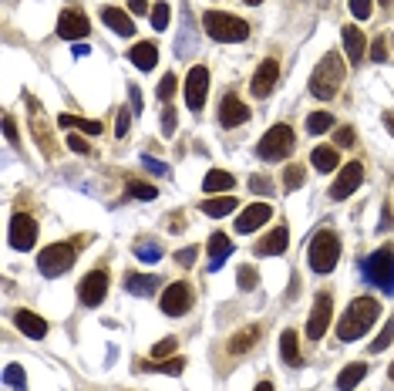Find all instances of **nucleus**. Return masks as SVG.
Masks as SVG:
<instances>
[{
  "mask_svg": "<svg viewBox=\"0 0 394 391\" xmlns=\"http://www.w3.org/2000/svg\"><path fill=\"white\" fill-rule=\"evenodd\" d=\"M381 317V300L374 297H357L354 304H347V311H344L341 324H337V338L341 341H357L364 338L374 321Z\"/></svg>",
  "mask_w": 394,
  "mask_h": 391,
  "instance_id": "nucleus-1",
  "label": "nucleus"
},
{
  "mask_svg": "<svg viewBox=\"0 0 394 391\" xmlns=\"http://www.w3.org/2000/svg\"><path fill=\"white\" fill-rule=\"evenodd\" d=\"M344 81V61L341 54H324V61L314 68V75H310V95L320 98V102H331L337 88H341Z\"/></svg>",
  "mask_w": 394,
  "mask_h": 391,
  "instance_id": "nucleus-2",
  "label": "nucleus"
},
{
  "mask_svg": "<svg viewBox=\"0 0 394 391\" xmlns=\"http://www.w3.org/2000/svg\"><path fill=\"white\" fill-rule=\"evenodd\" d=\"M203 27L206 34L219 44H236V41H246L250 38V24L233 17V14H223V11H206L203 14Z\"/></svg>",
  "mask_w": 394,
  "mask_h": 391,
  "instance_id": "nucleus-3",
  "label": "nucleus"
},
{
  "mask_svg": "<svg viewBox=\"0 0 394 391\" xmlns=\"http://www.w3.org/2000/svg\"><path fill=\"white\" fill-rule=\"evenodd\" d=\"M307 260H310V270H314V274H331L334 267H337V260H341V236L331 233V230H320V233L310 240Z\"/></svg>",
  "mask_w": 394,
  "mask_h": 391,
  "instance_id": "nucleus-4",
  "label": "nucleus"
},
{
  "mask_svg": "<svg viewBox=\"0 0 394 391\" xmlns=\"http://www.w3.org/2000/svg\"><path fill=\"white\" fill-rule=\"evenodd\" d=\"M297 149V135H293L290 125H273V129H267V135L260 139V145H256V156L267 159V162H280V159H287Z\"/></svg>",
  "mask_w": 394,
  "mask_h": 391,
  "instance_id": "nucleus-5",
  "label": "nucleus"
},
{
  "mask_svg": "<svg viewBox=\"0 0 394 391\" xmlns=\"http://www.w3.org/2000/svg\"><path fill=\"white\" fill-rule=\"evenodd\" d=\"M364 280L378 284L384 294H394V247L374 250L364 260Z\"/></svg>",
  "mask_w": 394,
  "mask_h": 391,
  "instance_id": "nucleus-6",
  "label": "nucleus"
},
{
  "mask_svg": "<svg viewBox=\"0 0 394 391\" xmlns=\"http://www.w3.org/2000/svg\"><path fill=\"white\" fill-rule=\"evenodd\" d=\"M75 260H78V250L71 243H51L48 250H41L38 270L44 277H61L75 267Z\"/></svg>",
  "mask_w": 394,
  "mask_h": 391,
  "instance_id": "nucleus-7",
  "label": "nucleus"
},
{
  "mask_svg": "<svg viewBox=\"0 0 394 391\" xmlns=\"http://www.w3.org/2000/svg\"><path fill=\"white\" fill-rule=\"evenodd\" d=\"M192 300H196L192 297V287L179 280V284H169V287L162 290V300H159V304H162V314H169V317H182V314L192 311Z\"/></svg>",
  "mask_w": 394,
  "mask_h": 391,
  "instance_id": "nucleus-8",
  "label": "nucleus"
},
{
  "mask_svg": "<svg viewBox=\"0 0 394 391\" xmlns=\"http://www.w3.org/2000/svg\"><path fill=\"white\" fill-rule=\"evenodd\" d=\"M14 250H31L38 243V223L34 216H27V213H14L11 216V233H7Z\"/></svg>",
  "mask_w": 394,
  "mask_h": 391,
  "instance_id": "nucleus-9",
  "label": "nucleus"
},
{
  "mask_svg": "<svg viewBox=\"0 0 394 391\" xmlns=\"http://www.w3.org/2000/svg\"><path fill=\"white\" fill-rule=\"evenodd\" d=\"M331 317H334L331 294H320V297L314 300V311H310V317H307V338H314V341L324 338V334H327V327H331Z\"/></svg>",
  "mask_w": 394,
  "mask_h": 391,
  "instance_id": "nucleus-10",
  "label": "nucleus"
},
{
  "mask_svg": "<svg viewBox=\"0 0 394 391\" xmlns=\"http://www.w3.org/2000/svg\"><path fill=\"white\" fill-rule=\"evenodd\" d=\"M105 294H108V270H91L85 280H81V287H78V297H81V304L85 307H98L105 300Z\"/></svg>",
  "mask_w": 394,
  "mask_h": 391,
  "instance_id": "nucleus-11",
  "label": "nucleus"
},
{
  "mask_svg": "<svg viewBox=\"0 0 394 391\" xmlns=\"http://www.w3.org/2000/svg\"><path fill=\"white\" fill-rule=\"evenodd\" d=\"M206 95H209V71L203 65H196L189 71V78H186V105L192 112H203Z\"/></svg>",
  "mask_w": 394,
  "mask_h": 391,
  "instance_id": "nucleus-12",
  "label": "nucleus"
},
{
  "mask_svg": "<svg viewBox=\"0 0 394 391\" xmlns=\"http://www.w3.org/2000/svg\"><path fill=\"white\" fill-rule=\"evenodd\" d=\"M364 183V166L361 162H347L341 169V176L334 179V186H331V199H347V196H354L357 193V186Z\"/></svg>",
  "mask_w": 394,
  "mask_h": 391,
  "instance_id": "nucleus-13",
  "label": "nucleus"
},
{
  "mask_svg": "<svg viewBox=\"0 0 394 391\" xmlns=\"http://www.w3.org/2000/svg\"><path fill=\"white\" fill-rule=\"evenodd\" d=\"M58 34H61L64 41H85L91 34V24H88V17L81 11H61V17H58Z\"/></svg>",
  "mask_w": 394,
  "mask_h": 391,
  "instance_id": "nucleus-14",
  "label": "nucleus"
},
{
  "mask_svg": "<svg viewBox=\"0 0 394 391\" xmlns=\"http://www.w3.org/2000/svg\"><path fill=\"white\" fill-rule=\"evenodd\" d=\"M270 216H273L270 203H253V206H246L240 213V220H236V233H256L263 223H270Z\"/></svg>",
  "mask_w": 394,
  "mask_h": 391,
  "instance_id": "nucleus-15",
  "label": "nucleus"
},
{
  "mask_svg": "<svg viewBox=\"0 0 394 391\" xmlns=\"http://www.w3.org/2000/svg\"><path fill=\"white\" fill-rule=\"evenodd\" d=\"M277 78H280V65H277L273 58H267L263 65L256 68V75H253V85H250V92H253L256 98H267V95L273 92V85H277Z\"/></svg>",
  "mask_w": 394,
  "mask_h": 391,
  "instance_id": "nucleus-16",
  "label": "nucleus"
},
{
  "mask_svg": "<svg viewBox=\"0 0 394 391\" xmlns=\"http://www.w3.org/2000/svg\"><path fill=\"white\" fill-rule=\"evenodd\" d=\"M243 122H250V108H246L236 95H226L223 105H219V125H223V129H236Z\"/></svg>",
  "mask_w": 394,
  "mask_h": 391,
  "instance_id": "nucleus-17",
  "label": "nucleus"
},
{
  "mask_svg": "<svg viewBox=\"0 0 394 391\" xmlns=\"http://www.w3.org/2000/svg\"><path fill=\"white\" fill-rule=\"evenodd\" d=\"M287 240H290V233H287V226H277V230H270L260 243H256V257H280L283 250H287Z\"/></svg>",
  "mask_w": 394,
  "mask_h": 391,
  "instance_id": "nucleus-18",
  "label": "nucleus"
},
{
  "mask_svg": "<svg viewBox=\"0 0 394 391\" xmlns=\"http://www.w3.org/2000/svg\"><path fill=\"white\" fill-rule=\"evenodd\" d=\"M341 41H344V51H347V61L357 65L361 58H364V48H368V38H364V31L361 27H344L341 31Z\"/></svg>",
  "mask_w": 394,
  "mask_h": 391,
  "instance_id": "nucleus-19",
  "label": "nucleus"
},
{
  "mask_svg": "<svg viewBox=\"0 0 394 391\" xmlns=\"http://www.w3.org/2000/svg\"><path fill=\"white\" fill-rule=\"evenodd\" d=\"M128 61L139 68V71H152L155 61H159V48H155L152 41H139V44H132V51H128Z\"/></svg>",
  "mask_w": 394,
  "mask_h": 391,
  "instance_id": "nucleus-20",
  "label": "nucleus"
},
{
  "mask_svg": "<svg viewBox=\"0 0 394 391\" xmlns=\"http://www.w3.org/2000/svg\"><path fill=\"white\" fill-rule=\"evenodd\" d=\"M206 253H209V274H213V270H219V267L226 263L229 253H233L229 236L226 233H213V236H209V247H206Z\"/></svg>",
  "mask_w": 394,
  "mask_h": 391,
  "instance_id": "nucleus-21",
  "label": "nucleus"
},
{
  "mask_svg": "<svg viewBox=\"0 0 394 391\" xmlns=\"http://www.w3.org/2000/svg\"><path fill=\"white\" fill-rule=\"evenodd\" d=\"M14 324L21 327L27 338H34V341H41L44 334H48V321H44V317H38L34 311H17V314H14Z\"/></svg>",
  "mask_w": 394,
  "mask_h": 391,
  "instance_id": "nucleus-22",
  "label": "nucleus"
},
{
  "mask_svg": "<svg viewBox=\"0 0 394 391\" xmlns=\"http://www.w3.org/2000/svg\"><path fill=\"white\" fill-rule=\"evenodd\" d=\"M102 21L112 27L115 34H122V38H132V34H135V24H132V17H128L122 7H102Z\"/></svg>",
  "mask_w": 394,
  "mask_h": 391,
  "instance_id": "nucleus-23",
  "label": "nucleus"
},
{
  "mask_svg": "<svg viewBox=\"0 0 394 391\" xmlns=\"http://www.w3.org/2000/svg\"><path fill=\"white\" fill-rule=\"evenodd\" d=\"M125 290H128V294H135V297H152L155 290H159V277H152V274H128L125 277Z\"/></svg>",
  "mask_w": 394,
  "mask_h": 391,
  "instance_id": "nucleus-24",
  "label": "nucleus"
},
{
  "mask_svg": "<svg viewBox=\"0 0 394 391\" xmlns=\"http://www.w3.org/2000/svg\"><path fill=\"white\" fill-rule=\"evenodd\" d=\"M310 162H314V169H317V172H334V169H341L337 149H331V145H317V149L310 152Z\"/></svg>",
  "mask_w": 394,
  "mask_h": 391,
  "instance_id": "nucleus-25",
  "label": "nucleus"
},
{
  "mask_svg": "<svg viewBox=\"0 0 394 391\" xmlns=\"http://www.w3.org/2000/svg\"><path fill=\"white\" fill-rule=\"evenodd\" d=\"M256 341H260V327L250 324V327H243L240 334H233L226 348H229V354H243V351H250Z\"/></svg>",
  "mask_w": 394,
  "mask_h": 391,
  "instance_id": "nucleus-26",
  "label": "nucleus"
},
{
  "mask_svg": "<svg viewBox=\"0 0 394 391\" xmlns=\"http://www.w3.org/2000/svg\"><path fill=\"white\" fill-rule=\"evenodd\" d=\"M364 378H368V365H364V361H357V365H347L341 375H337V388H341V391H351V388H357V385H361Z\"/></svg>",
  "mask_w": 394,
  "mask_h": 391,
  "instance_id": "nucleus-27",
  "label": "nucleus"
},
{
  "mask_svg": "<svg viewBox=\"0 0 394 391\" xmlns=\"http://www.w3.org/2000/svg\"><path fill=\"white\" fill-rule=\"evenodd\" d=\"M280 354L290 368H300V341H297V331H283L280 334Z\"/></svg>",
  "mask_w": 394,
  "mask_h": 391,
  "instance_id": "nucleus-28",
  "label": "nucleus"
},
{
  "mask_svg": "<svg viewBox=\"0 0 394 391\" xmlns=\"http://www.w3.org/2000/svg\"><path fill=\"white\" fill-rule=\"evenodd\" d=\"M58 125H61V129H78V132H85V135H102V122H95V118L58 115Z\"/></svg>",
  "mask_w": 394,
  "mask_h": 391,
  "instance_id": "nucleus-29",
  "label": "nucleus"
},
{
  "mask_svg": "<svg viewBox=\"0 0 394 391\" xmlns=\"http://www.w3.org/2000/svg\"><path fill=\"white\" fill-rule=\"evenodd\" d=\"M233 186H236V179H233L229 172H223V169L206 172V179H203V189H206V193H229Z\"/></svg>",
  "mask_w": 394,
  "mask_h": 391,
  "instance_id": "nucleus-30",
  "label": "nucleus"
},
{
  "mask_svg": "<svg viewBox=\"0 0 394 391\" xmlns=\"http://www.w3.org/2000/svg\"><path fill=\"white\" fill-rule=\"evenodd\" d=\"M31 112H34V115H31V125H34V135H38V142H41V149H44V156H51V135H48V132H44V118H41V105L34 102V98H31Z\"/></svg>",
  "mask_w": 394,
  "mask_h": 391,
  "instance_id": "nucleus-31",
  "label": "nucleus"
},
{
  "mask_svg": "<svg viewBox=\"0 0 394 391\" xmlns=\"http://www.w3.org/2000/svg\"><path fill=\"white\" fill-rule=\"evenodd\" d=\"M233 209H236V199H233V196H219V199H206V203H203V213H206V216H213V220L229 216Z\"/></svg>",
  "mask_w": 394,
  "mask_h": 391,
  "instance_id": "nucleus-32",
  "label": "nucleus"
},
{
  "mask_svg": "<svg viewBox=\"0 0 394 391\" xmlns=\"http://www.w3.org/2000/svg\"><path fill=\"white\" fill-rule=\"evenodd\" d=\"M145 371H162V375H182V368H186V358H169V361H149V365H142Z\"/></svg>",
  "mask_w": 394,
  "mask_h": 391,
  "instance_id": "nucleus-33",
  "label": "nucleus"
},
{
  "mask_svg": "<svg viewBox=\"0 0 394 391\" xmlns=\"http://www.w3.org/2000/svg\"><path fill=\"white\" fill-rule=\"evenodd\" d=\"M327 129H334V115H327V112H314L307 118V132L310 135H324Z\"/></svg>",
  "mask_w": 394,
  "mask_h": 391,
  "instance_id": "nucleus-34",
  "label": "nucleus"
},
{
  "mask_svg": "<svg viewBox=\"0 0 394 391\" xmlns=\"http://www.w3.org/2000/svg\"><path fill=\"white\" fill-rule=\"evenodd\" d=\"M391 341H394V317H388V321H384V327H381V334L371 341V354H381Z\"/></svg>",
  "mask_w": 394,
  "mask_h": 391,
  "instance_id": "nucleus-35",
  "label": "nucleus"
},
{
  "mask_svg": "<svg viewBox=\"0 0 394 391\" xmlns=\"http://www.w3.org/2000/svg\"><path fill=\"white\" fill-rule=\"evenodd\" d=\"M135 257H139L142 263H159V260H162V247L152 243V240H142L139 250H135Z\"/></svg>",
  "mask_w": 394,
  "mask_h": 391,
  "instance_id": "nucleus-36",
  "label": "nucleus"
},
{
  "mask_svg": "<svg viewBox=\"0 0 394 391\" xmlns=\"http://www.w3.org/2000/svg\"><path fill=\"white\" fill-rule=\"evenodd\" d=\"M4 381H7L14 391H24V388H27L24 368H21V365H7V368H4Z\"/></svg>",
  "mask_w": 394,
  "mask_h": 391,
  "instance_id": "nucleus-37",
  "label": "nucleus"
},
{
  "mask_svg": "<svg viewBox=\"0 0 394 391\" xmlns=\"http://www.w3.org/2000/svg\"><path fill=\"white\" fill-rule=\"evenodd\" d=\"M236 284H240V290H256L260 277H256L253 267H240V270H236Z\"/></svg>",
  "mask_w": 394,
  "mask_h": 391,
  "instance_id": "nucleus-38",
  "label": "nucleus"
},
{
  "mask_svg": "<svg viewBox=\"0 0 394 391\" xmlns=\"http://www.w3.org/2000/svg\"><path fill=\"white\" fill-rule=\"evenodd\" d=\"M128 196H135V199H142V203H149V199L159 196V189L149 186V183H128Z\"/></svg>",
  "mask_w": 394,
  "mask_h": 391,
  "instance_id": "nucleus-39",
  "label": "nucleus"
},
{
  "mask_svg": "<svg viewBox=\"0 0 394 391\" xmlns=\"http://www.w3.org/2000/svg\"><path fill=\"white\" fill-rule=\"evenodd\" d=\"M304 179H307V172L300 169V166H290V169L283 172V186H287V189H300V186H304Z\"/></svg>",
  "mask_w": 394,
  "mask_h": 391,
  "instance_id": "nucleus-40",
  "label": "nucleus"
},
{
  "mask_svg": "<svg viewBox=\"0 0 394 391\" xmlns=\"http://www.w3.org/2000/svg\"><path fill=\"white\" fill-rule=\"evenodd\" d=\"M152 27L155 31H166L169 27V4H155L152 7Z\"/></svg>",
  "mask_w": 394,
  "mask_h": 391,
  "instance_id": "nucleus-41",
  "label": "nucleus"
},
{
  "mask_svg": "<svg viewBox=\"0 0 394 391\" xmlns=\"http://www.w3.org/2000/svg\"><path fill=\"white\" fill-rule=\"evenodd\" d=\"M179 92V81H176V75H166L162 78V85H159V98L162 102H172V95Z\"/></svg>",
  "mask_w": 394,
  "mask_h": 391,
  "instance_id": "nucleus-42",
  "label": "nucleus"
},
{
  "mask_svg": "<svg viewBox=\"0 0 394 391\" xmlns=\"http://www.w3.org/2000/svg\"><path fill=\"white\" fill-rule=\"evenodd\" d=\"M250 189H253L256 196H270L273 193V183H270L267 176H253V179H250Z\"/></svg>",
  "mask_w": 394,
  "mask_h": 391,
  "instance_id": "nucleus-43",
  "label": "nucleus"
},
{
  "mask_svg": "<svg viewBox=\"0 0 394 391\" xmlns=\"http://www.w3.org/2000/svg\"><path fill=\"white\" fill-rule=\"evenodd\" d=\"M371 7H374V0H351V14H354L357 21L371 17Z\"/></svg>",
  "mask_w": 394,
  "mask_h": 391,
  "instance_id": "nucleus-44",
  "label": "nucleus"
},
{
  "mask_svg": "<svg viewBox=\"0 0 394 391\" xmlns=\"http://www.w3.org/2000/svg\"><path fill=\"white\" fill-rule=\"evenodd\" d=\"M172 351H176V338H166V341H159V344L152 348V358L159 361V358H169Z\"/></svg>",
  "mask_w": 394,
  "mask_h": 391,
  "instance_id": "nucleus-45",
  "label": "nucleus"
},
{
  "mask_svg": "<svg viewBox=\"0 0 394 391\" xmlns=\"http://www.w3.org/2000/svg\"><path fill=\"white\" fill-rule=\"evenodd\" d=\"M176 122H179L176 108H166V112H162V135H166V139L169 135H176Z\"/></svg>",
  "mask_w": 394,
  "mask_h": 391,
  "instance_id": "nucleus-46",
  "label": "nucleus"
},
{
  "mask_svg": "<svg viewBox=\"0 0 394 391\" xmlns=\"http://www.w3.org/2000/svg\"><path fill=\"white\" fill-rule=\"evenodd\" d=\"M132 115H135L132 108H122V112H118V122H115V135H118V139H122V135L128 132V122H132Z\"/></svg>",
  "mask_w": 394,
  "mask_h": 391,
  "instance_id": "nucleus-47",
  "label": "nucleus"
},
{
  "mask_svg": "<svg viewBox=\"0 0 394 391\" xmlns=\"http://www.w3.org/2000/svg\"><path fill=\"white\" fill-rule=\"evenodd\" d=\"M354 129H351V125H347V129H337V135H334V142L341 145V149H351V145H354Z\"/></svg>",
  "mask_w": 394,
  "mask_h": 391,
  "instance_id": "nucleus-48",
  "label": "nucleus"
},
{
  "mask_svg": "<svg viewBox=\"0 0 394 391\" xmlns=\"http://www.w3.org/2000/svg\"><path fill=\"white\" fill-rule=\"evenodd\" d=\"M371 58H374V61H388V41L384 38L374 41V44H371Z\"/></svg>",
  "mask_w": 394,
  "mask_h": 391,
  "instance_id": "nucleus-49",
  "label": "nucleus"
},
{
  "mask_svg": "<svg viewBox=\"0 0 394 391\" xmlns=\"http://www.w3.org/2000/svg\"><path fill=\"white\" fill-rule=\"evenodd\" d=\"M64 142H68V149H71V152H78V156H85V152H88V142H85L81 135H68Z\"/></svg>",
  "mask_w": 394,
  "mask_h": 391,
  "instance_id": "nucleus-50",
  "label": "nucleus"
},
{
  "mask_svg": "<svg viewBox=\"0 0 394 391\" xmlns=\"http://www.w3.org/2000/svg\"><path fill=\"white\" fill-rule=\"evenodd\" d=\"M176 263H179V267H192V263H196V247L179 250V253H176Z\"/></svg>",
  "mask_w": 394,
  "mask_h": 391,
  "instance_id": "nucleus-51",
  "label": "nucleus"
},
{
  "mask_svg": "<svg viewBox=\"0 0 394 391\" xmlns=\"http://www.w3.org/2000/svg\"><path fill=\"white\" fill-rule=\"evenodd\" d=\"M142 166H145L149 172H159V176H169V166H166V162H155V159H149V156L142 159Z\"/></svg>",
  "mask_w": 394,
  "mask_h": 391,
  "instance_id": "nucleus-52",
  "label": "nucleus"
},
{
  "mask_svg": "<svg viewBox=\"0 0 394 391\" xmlns=\"http://www.w3.org/2000/svg\"><path fill=\"white\" fill-rule=\"evenodd\" d=\"M4 135H7V142L17 145V125H14L11 115H4Z\"/></svg>",
  "mask_w": 394,
  "mask_h": 391,
  "instance_id": "nucleus-53",
  "label": "nucleus"
},
{
  "mask_svg": "<svg viewBox=\"0 0 394 391\" xmlns=\"http://www.w3.org/2000/svg\"><path fill=\"white\" fill-rule=\"evenodd\" d=\"M128 102H132V112L139 115V112H142V92H139V88H135V85L128 88Z\"/></svg>",
  "mask_w": 394,
  "mask_h": 391,
  "instance_id": "nucleus-54",
  "label": "nucleus"
},
{
  "mask_svg": "<svg viewBox=\"0 0 394 391\" xmlns=\"http://www.w3.org/2000/svg\"><path fill=\"white\" fill-rule=\"evenodd\" d=\"M378 230H391V206L381 209V223H378Z\"/></svg>",
  "mask_w": 394,
  "mask_h": 391,
  "instance_id": "nucleus-55",
  "label": "nucleus"
},
{
  "mask_svg": "<svg viewBox=\"0 0 394 391\" xmlns=\"http://www.w3.org/2000/svg\"><path fill=\"white\" fill-rule=\"evenodd\" d=\"M128 7H132V14H145V11H149V4H145V0H128Z\"/></svg>",
  "mask_w": 394,
  "mask_h": 391,
  "instance_id": "nucleus-56",
  "label": "nucleus"
},
{
  "mask_svg": "<svg viewBox=\"0 0 394 391\" xmlns=\"http://www.w3.org/2000/svg\"><path fill=\"white\" fill-rule=\"evenodd\" d=\"M384 129H388V132L394 135V115H384Z\"/></svg>",
  "mask_w": 394,
  "mask_h": 391,
  "instance_id": "nucleus-57",
  "label": "nucleus"
},
{
  "mask_svg": "<svg viewBox=\"0 0 394 391\" xmlns=\"http://www.w3.org/2000/svg\"><path fill=\"white\" fill-rule=\"evenodd\" d=\"M256 391H273V385H270V381H260V385H256Z\"/></svg>",
  "mask_w": 394,
  "mask_h": 391,
  "instance_id": "nucleus-58",
  "label": "nucleus"
},
{
  "mask_svg": "<svg viewBox=\"0 0 394 391\" xmlns=\"http://www.w3.org/2000/svg\"><path fill=\"white\" fill-rule=\"evenodd\" d=\"M388 378H391V381H394V361H391V368H388Z\"/></svg>",
  "mask_w": 394,
  "mask_h": 391,
  "instance_id": "nucleus-59",
  "label": "nucleus"
},
{
  "mask_svg": "<svg viewBox=\"0 0 394 391\" xmlns=\"http://www.w3.org/2000/svg\"><path fill=\"white\" fill-rule=\"evenodd\" d=\"M378 4H381V7H391V0H378Z\"/></svg>",
  "mask_w": 394,
  "mask_h": 391,
  "instance_id": "nucleus-60",
  "label": "nucleus"
},
{
  "mask_svg": "<svg viewBox=\"0 0 394 391\" xmlns=\"http://www.w3.org/2000/svg\"><path fill=\"white\" fill-rule=\"evenodd\" d=\"M246 4H263V0H246Z\"/></svg>",
  "mask_w": 394,
  "mask_h": 391,
  "instance_id": "nucleus-61",
  "label": "nucleus"
}]
</instances>
